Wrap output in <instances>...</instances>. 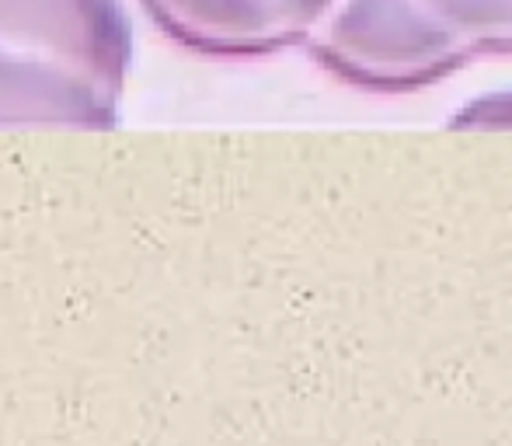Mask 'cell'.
Wrapping results in <instances>:
<instances>
[{"label":"cell","instance_id":"3","mask_svg":"<svg viewBox=\"0 0 512 446\" xmlns=\"http://www.w3.org/2000/svg\"><path fill=\"white\" fill-rule=\"evenodd\" d=\"M338 0H143L157 25L209 56H269L314 39Z\"/></svg>","mask_w":512,"mask_h":446},{"label":"cell","instance_id":"1","mask_svg":"<svg viewBox=\"0 0 512 446\" xmlns=\"http://www.w3.org/2000/svg\"><path fill=\"white\" fill-rule=\"evenodd\" d=\"M126 53L115 0H0V115L102 122Z\"/></svg>","mask_w":512,"mask_h":446},{"label":"cell","instance_id":"2","mask_svg":"<svg viewBox=\"0 0 512 446\" xmlns=\"http://www.w3.org/2000/svg\"><path fill=\"white\" fill-rule=\"evenodd\" d=\"M314 56L366 91H418L471 63L418 0H338L317 28Z\"/></svg>","mask_w":512,"mask_h":446},{"label":"cell","instance_id":"4","mask_svg":"<svg viewBox=\"0 0 512 446\" xmlns=\"http://www.w3.org/2000/svg\"><path fill=\"white\" fill-rule=\"evenodd\" d=\"M422 11L474 56L512 53V0H418Z\"/></svg>","mask_w":512,"mask_h":446}]
</instances>
